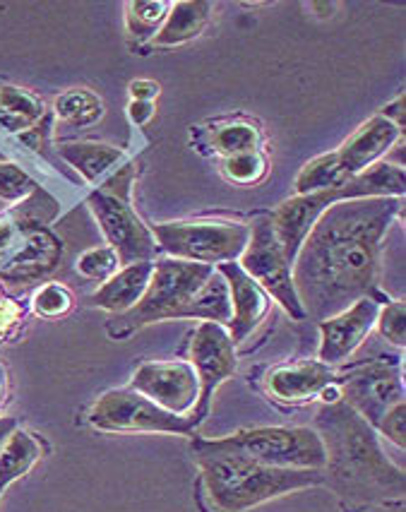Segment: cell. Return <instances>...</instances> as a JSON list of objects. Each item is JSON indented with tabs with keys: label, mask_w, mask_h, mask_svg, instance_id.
Here are the masks:
<instances>
[{
	"label": "cell",
	"mask_w": 406,
	"mask_h": 512,
	"mask_svg": "<svg viewBox=\"0 0 406 512\" xmlns=\"http://www.w3.org/2000/svg\"><path fill=\"white\" fill-rule=\"evenodd\" d=\"M154 241L173 260L197 265L236 263L250 241V226L241 222H219V219H197V222H164L154 224Z\"/></svg>",
	"instance_id": "obj_8"
},
{
	"label": "cell",
	"mask_w": 406,
	"mask_h": 512,
	"mask_svg": "<svg viewBox=\"0 0 406 512\" xmlns=\"http://www.w3.org/2000/svg\"><path fill=\"white\" fill-rule=\"evenodd\" d=\"M238 260H241L238 263L241 270L291 318H306L301 301H298L294 279H291V263L286 260L282 243L277 241L270 217H260L255 219V224H250V241Z\"/></svg>",
	"instance_id": "obj_10"
},
{
	"label": "cell",
	"mask_w": 406,
	"mask_h": 512,
	"mask_svg": "<svg viewBox=\"0 0 406 512\" xmlns=\"http://www.w3.org/2000/svg\"><path fill=\"white\" fill-rule=\"evenodd\" d=\"M154 116V101H130L128 104V118L133 121L135 125H147L152 121Z\"/></svg>",
	"instance_id": "obj_37"
},
{
	"label": "cell",
	"mask_w": 406,
	"mask_h": 512,
	"mask_svg": "<svg viewBox=\"0 0 406 512\" xmlns=\"http://www.w3.org/2000/svg\"><path fill=\"white\" fill-rule=\"evenodd\" d=\"M313 8H320V10H334V5H332V3H313ZM320 15L330 17L327 13H320Z\"/></svg>",
	"instance_id": "obj_42"
},
{
	"label": "cell",
	"mask_w": 406,
	"mask_h": 512,
	"mask_svg": "<svg viewBox=\"0 0 406 512\" xmlns=\"http://www.w3.org/2000/svg\"><path fill=\"white\" fill-rule=\"evenodd\" d=\"M17 428H20V424H17L15 416H0V448H3L5 440L13 436Z\"/></svg>",
	"instance_id": "obj_40"
},
{
	"label": "cell",
	"mask_w": 406,
	"mask_h": 512,
	"mask_svg": "<svg viewBox=\"0 0 406 512\" xmlns=\"http://www.w3.org/2000/svg\"><path fill=\"white\" fill-rule=\"evenodd\" d=\"M404 130L397 128L392 121H387L385 116H373L368 118L361 128L351 135L337 150L339 166H342V174L346 178H354L363 171L370 169L373 164H378L387 152L397 145V140L402 138Z\"/></svg>",
	"instance_id": "obj_17"
},
{
	"label": "cell",
	"mask_w": 406,
	"mask_h": 512,
	"mask_svg": "<svg viewBox=\"0 0 406 512\" xmlns=\"http://www.w3.org/2000/svg\"><path fill=\"white\" fill-rule=\"evenodd\" d=\"M46 118L44 101L27 89L0 82V125L8 133L22 135Z\"/></svg>",
	"instance_id": "obj_23"
},
{
	"label": "cell",
	"mask_w": 406,
	"mask_h": 512,
	"mask_svg": "<svg viewBox=\"0 0 406 512\" xmlns=\"http://www.w3.org/2000/svg\"><path fill=\"white\" fill-rule=\"evenodd\" d=\"M130 176H133V169L125 166L118 174H113L111 181H106V186L94 190L87 200L106 243L121 260V267L152 263L154 253H157V241H154L152 231L137 217L128 200Z\"/></svg>",
	"instance_id": "obj_6"
},
{
	"label": "cell",
	"mask_w": 406,
	"mask_h": 512,
	"mask_svg": "<svg viewBox=\"0 0 406 512\" xmlns=\"http://www.w3.org/2000/svg\"><path fill=\"white\" fill-rule=\"evenodd\" d=\"M217 272L226 279L231 296V323L226 330H229L234 344H241L258 330L265 315L270 313L272 299L241 270L238 263L219 265Z\"/></svg>",
	"instance_id": "obj_16"
},
{
	"label": "cell",
	"mask_w": 406,
	"mask_h": 512,
	"mask_svg": "<svg viewBox=\"0 0 406 512\" xmlns=\"http://www.w3.org/2000/svg\"><path fill=\"white\" fill-rule=\"evenodd\" d=\"M267 169H270V162L260 150L236 154V157H226L224 171L226 176L234 183H241V186H253V183H260L262 178L267 176Z\"/></svg>",
	"instance_id": "obj_30"
},
{
	"label": "cell",
	"mask_w": 406,
	"mask_h": 512,
	"mask_svg": "<svg viewBox=\"0 0 406 512\" xmlns=\"http://www.w3.org/2000/svg\"><path fill=\"white\" fill-rule=\"evenodd\" d=\"M89 426L104 433H173L190 436L197 421L193 416H176L149 402L133 388L104 392L89 412Z\"/></svg>",
	"instance_id": "obj_9"
},
{
	"label": "cell",
	"mask_w": 406,
	"mask_h": 512,
	"mask_svg": "<svg viewBox=\"0 0 406 512\" xmlns=\"http://www.w3.org/2000/svg\"><path fill=\"white\" fill-rule=\"evenodd\" d=\"M34 313L41 318H61L73 308V294L58 282H46L44 287L37 289L32 299Z\"/></svg>",
	"instance_id": "obj_32"
},
{
	"label": "cell",
	"mask_w": 406,
	"mask_h": 512,
	"mask_svg": "<svg viewBox=\"0 0 406 512\" xmlns=\"http://www.w3.org/2000/svg\"><path fill=\"white\" fill-rule=\"evenodd\" d=\"M404 318H406L404 301H390L385 303V308H380L378 320H375V325H378L380 330V337H385L387 342L394 344V347H404L406 344Z\"/></svg>",
	"instance_id": "obj_34"
},
{
	"label": "cell",
	"mask_w": 406,
	"mask_h": 512,
	"mask_svg": "<svg viewBox=\"0 0 406 512\" xmlns=\"http://www.w3.org/2000/svg\"><path fill=\"white\" fill-rule=\"evenodd\" d=\"M214 275V267L185 263V260H161L154 263L152 279L137 306L121 313L109 325L113 337H128L140 327L161 323V320H183L185 308L195 299L197 291Z\"/></svg>",
	"instance_id": "obj_5"
},
{
	"label": "cell",
	"mask_w": 406,
	"mask_h": 512,
	"mask_svg": "<svg viewBox=\"0 0 406 512\" xmlns=\"http://www.w3.org/2000/svg\"><path fill=\"white\" fill-rule=\"evenodd\" d=\"M380 301L375 296L356 301L346 311L332 315L320 323V363L334 366L349 359L366 342L380 313Z\"/></svg>",
	"instance_id": "obj_14"
},
{
	"label": "cell",
	"mask_w": 406,
	"mask_h": 512,
	"mask_svg": "<svg viewBox=\"0 0 406 512\" xmlns=\"http://www.w3.org/2000/svg\"><path fill=\"white\" fill-rule=\"evenodd\" d=\"M260 142H262L260 130L255 128L253 123H243V121L222 125V128L214 130L212 135L214 150L224 154V157H236V154L260 150Z\"/></svg>",
	"instance_id": "obj_29"
},
{
	"label": "cell",
	"mask_w": 406,
	"mask_h": 512,
	"mask_svg": "<svg viewBox=\"0 0 406 512\" xmlns=\"http://www.w3.org/2000/svg\"><path fill=\"white\" fill-rule=\"evenodd\" d=\"M349 181L342 174V166H339L337 152L322 154V157L313 159L301 169V174L296 176V195H310V193H320V190L327 188H337L342 183Z\"/></svg>",
	"instance_id": "obj_28"
},
{
	"label": "cell",
	"mask_w": 406,
	"mask_h": 512,
	"mask_svg": "<svg viewBox=\"0 0 406 512\" xmlns=\"http://www.w3.org/2000/svg\"><path fill=\"white\" fill-rule=\"evenodd\" d=\"M214 448L234 450L250 460L277 469H315L325 467V445L315 428L308 426H262L238 431L226 438H207Z\"/></svg>",
	"instance_id": "obj_7"
},
{
	"label": "cell",
	"mask_w": 406,
	"mask_h": 512,
	"mask_svg": "<svg viewBox=\"0 0 406 512\" xmlns=\"http://www.w3.org/2000/svg\"><path fill=\"white\" fill-rule=\"evenodd\" d=\"M190 366L200 380V397L193 409V419L200 424L210 414V404L229 378H234L238 356L229 330L217 323H200L190 339Z\"/></svg>",
	"instance_id": "obj_11"
},
{
	"label": "cell",
	"mask_w": 406,
	"mask_h": 512,
	"mask_svg": "<svg viewBox=\"0 0 406 512\" xmlns=\"http://www.w3.org/2000/svg\"><path fill=\"white\" fill-rule=\"evenodd\" d=\"M183 320H202V323H217L229 327L231 323V296L226 279L214 267V275L197 291V296L185 308Z\"/></svg>",
	"instance_id": "obj_25"
},
{
	"label": "cell",
	"mask_w": 406,
	"mask_h": 512,
	"mask_svg": "<svg viewBox=\"0 0 406 512\" xmlns=\"http://www.w3.org/2000/svg\"><path fill=\"white\" fill-rule=\"evenodd\" d=\"M325 445L322 479L346 503H399L404 500V469L382 450L378 431L344 402L325 404L315 416Z\"/></svg>",
	"instance_id": "obj_2"
},
{
	"label": "cell",
	"mask_w": 406,
	"mask_h": 512,
	"mask_svg": "<svg viewBox=\"0 0 406 512\" xmlns=\"http://www.w3.org/2000/svg\"><path fill=\"white\" fill-rule=\"evenodd\" d=\"M404 171L399 166L378 162L337 188L320 190V193L296 195L282 202L270 214L274 234L282 243V250L291 265H294L298 248L306 241L308 231L318 222V217L334 202L363 200V198H404Z\"/></svg>",
	"instance_id": "obj_4"
},
{
	"label": "cell",
	"mask_w": 406,
	"mask_h": 512,
	"mask_svg": "<svg viewBox=\"0 0 406 512\" xmlns=\"http://www.w3.org/2000/svg\"><path fill=\"white\" fill-rule=\"evenodd\" d=\"M171 5L164 0H133L125 5V27L135 41H152L164 25Z\"/></svg>",
	"instance_id": "obj_27"
},
{
	"label": "cell",
	"mask_w": 406,
	"mask_h": 512,
	"mask_svg": "<svg viewBox=\"0 0 406 512\" xmlns=\"http://www.w3.org/2000/svg\"><path fill=\"white\" fill-rule=\"evenodd\" d=\"M58 202L37 188L32 198L17 205V210L10 217L0 219V265L10 258V253L20 246V241L29 231L44 229L46 224L56 217Z\"/></svg>",
	"instance_id": "obj_20"
},
{
	"label": "cell",
	"mask_w": 406,
	"mask_h": 512,
	"mask_svg": "<svg viewBox=\"0 0 406 512\" xmlns=\"http://www.w3.org/2000/svg\"><path fill=\"white\" fill-rule=\"evenodd\" d=\"M154 263H133L125 265L111 279H106L101 287L89 296V306L101 308L109 313H128L130 308L137 306L152 279Z\"/></svg>",
	"instance_id": "obj_19"
},
{
	"label": "cell",
	"mask_w": 406,
	"mask_h": 512,
	"mask_svg": "<svg viewBox=\"0 0 406 512\" xmlns=\"http://www.w3.org/2000/svg\"><path fill=\"white\" fill-rule=\"evenodd\" d=\"M334 380L337 378L330 366L320 361H306L272 371L267 378V390L279 402H303L310 397H320V392Z\"/></svg>",
	"instance_id": "obj_18"
},
{
	"label": "cell",
	"mask_w": 406,
	"mask_h": 512,
	"mask_svg": "<svg viewBox=\"0 0 406 512\" xmlns=\"http://www.w3.org/2000/svg\"><path fill=\"white\" fill-rule=\"evenodd\" d=\"M63 243L53 231L34 229L22 238L10 258L0 265V282L10 287H29L56 272L61 265Z\"/></svg>",
	"instance_id": "obj_15"
},
{
	"label": "cell",
	"mask_w": 406,
	"mask_h": 512,
	"mask_svg": "<svg viewBox=\"0 0 406 512\" xmlns=\"http://www.w3.org/2000/svg\"><path fill=\"white\" fill-rule=\"evenodd\" d=\"M20 318H22V308L17 306V303L0 299V337L8 335Z\"/></svg>",
	"instance_id": "obj_36"
},
{
	"label": "cell",
	"mask_w": 406,
	"mask_h": 512,
	"mask_svg": "<svg viewBox=\"0 0 406 512\" xmlns=\"http://www.w3.org/2000/svg\"><path fill=\"white\" fill-rule=\"evenodd\" d=\"M339 400L346 407L366 419L370 426H378L387 409L404 402V380L397 366L387 363H366L354 368L337 383Z\"/></svg>",
	"instance_id": "obj_12"
},
{
	"label": "cell",
	"mask_w": 406,
	"mask_h": 512,
	"mask_svg": "<svg viewBox=\"0 0 406 512\" xmlns=\"http://www.w3.org/2000/svg\"><path fill=\"white\" fill-rule=\"evenodd\" d=\"M159 85L152 80H133L130 82V97L135 101H154L159 97Z\"/></svg>",
	"instance_id": "obj_38"
},
{
	"label": "cell",
	"mask_w": 406,
	"mask_h": 512,
	"mask_svg": "<svg viewBox=\"0 0 406 512\" xmlns=\"http://www.w3.org/2000/svg\"><path fill=\"white\" fill-rule=\"evenodd\" d=\"M118 270H121V260H118V255L109 246L89 248L77 258V272L85 279H92V282L104 284Z\"/></svg>",
	"instance_id": "obj_31"
},
{
	"label": "cell",
	"mask_w": 406,
	"mask_h": 512,
	"mask_svg": "<svg viewBox=\"0 0 406 512\" xmlns=\"http://www.w3.org/2000/svg\"><path fill=\"white\" fill-rule=\"evenodd\" d=\"M375 431H380L387 440H392L397 448H406V402L394 404L392 409H387L385 416L380 419V424L375 426Z\"/></svg>",
	"instance_id": "obj_35"
},
{
	"label": "cell",
	"mask_w": 406,
	"mask_h": 512,
	"mask_svg": "<svg viewBox=\"0 0 406 512\" xmlns=\"http://www.w3.org/2000/svg\"><path fill=\"white\" fill-rule=\"evenodd\" d=\"M207 503L217 512H248L286 493L325 484L315 469H277L234 450L214 448L207 438L193 440Z\"/></svg>",
	"instance_id": "obj_3"
},
{
	"label": "cell",
	"mask_w": 406,
	"mask_h": 512,
	"mask_svg": "<svg viewBox=\"0 0 406 512\" xmlns=\"http://www.w3.org/2000/svg\"><path fill=\"white\" fill-rule=\"evenodd\" d=\"M212 5L205 0H181V3L171 5V13L166 15L164 25L154 39L149 41L152 49H171V46L188 44L205 32L207 22H210Z\"/></svg>",
	"instance_id": "obj_21"
},
{
	"label": "cell",
	"mask_w": 406,
	"mask_h": 512,
	"mask_svg": "<svg viewBox=\"0 0 406 512\" xmlns=\"http://www.w3.org/2000/svg\"><path fill=\"white\" fill-rule=\"evenodd\" d=\"M5 392H8V375H5V366L0 363V404L5 402Z\"/></svg>",
	"instance_id": "obj_41"
},
{
	"label": "cell",
	"mask_w": 406,
	"mask_h": 512,
	"mask_svg": "<svg viewBox=\"0 0 406 512\" xmlns=\"http://www.w3.org/2000/svg\"><path fill=\"white\" fill-rule=\"evenodd\" d=\"M41 455H44V450H41L39 438L17 428L0 448V493L10 484H15L17 479H22L41 460Z\"/></svg>",
	"instance_id": "obj_24"
},
{
	"label": "cell",
	"mask_w": 406,
	"mask_h": 512,
	"mask_svg": "<svg viewBox=\"0 0 406 512\" xmlns=\"http://www.w3.org/2000/svg\"><path fill=\"white\" fill-rule=\"evenodd\" d=\"M402 210V198L334 202L298 248L291 279L306 318L322 320L373 296L382 243Z\"/></svg>",
	"instance_id": "obj_1"
},
{
	"label": "cell",
	"mask_w": 406,
	"mask_h": 512,
	"mask_svg": "<svg viewBox=\"0 0 406 512\" xmlns=\"http://www.w3.org/2000/svg\"><path fill=\"white\" fill-rule=\"evenodd\" d=\"M130 388L176 416H193L200 380L188 361H145L137 366Z\"/></svg>",
	"instance_id": "obj_13"
},
{
	"label": "cell",
	"mask_w": 406,
	"mask_h": 512,
	"mask_svg": "<svg viewBox=\"0 0 406 512\" xmlns=\"http://www.w3.org/2000/svg\"><path fill=\"white\" fill-rule=\"evenodd\" d=\"M58 154L63 162H68L85 178L89 186H97L101 178L116 171L128 159L121 147L99 145V142H68V145L58 147Z\"/></svg>",
	"instance_id": "obj_22"
},
{
	"label": "cell",
	"mask_w": 406,
	"mask_h": 512,
	"mask_svg": "<svg viewBox=\"0 0 406 512\" xmlns=\"http://www.w3.org/2000/svg\"><path fill=\"white\" fill-rule=\"evenodd\" d=\"M380 116H385L387 121H392L397 128L404 130V94L399 99H394L387 109H382Z\"/></svg>",
	"instance_id": "obj_39"
},
{
	"label": "cell",
	"mask_w": 406,
	"mask_h": 512,
	"mask_svg": "<svg viewBox=\"0 0 406 512\" xmlns=\"http://www.w3.org/2000/svg\"><path fill=\"white\" fill-rule=\"evenodd\" d=\"M37 183L29 178L20 166L0 162V200L5 202H25L37 193Z\"/></svg>",
	"instance_id": "obj_33"
},
{
	"label": "cell",
	"mask_w": 406,
	"mask_h": 512,
	"mask_svg": "<svg viewBox=\"0 0 406 512\" xmlns=\"http://www.w3.org/2000/svg\"><path fill=\"white\" fill-rule=\"evenodd\" d=\"M53 111H56L58 121L75 125V128H87V125L99 121L101 113H104V104H101V99L94 92H89L85 87H77L63 92L56 99Z\"/></svg>",
	"instance_id": "obj_26"
}]
</instances>
